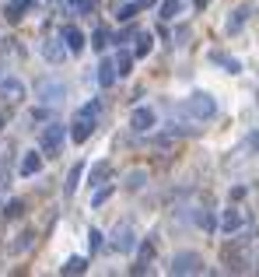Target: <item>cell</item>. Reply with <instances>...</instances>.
Here are the masks:
<instances>
[{"mask_svg": "<svg viewBox=\"0 0 259 277\" xmlns=\"http://www.w3.org/2000/svg\"><path fill=\"white\" fill-rule=\"evenodd\" d=\"M179 113L189 119H196V123H207V119L217 116V99L214 95H207V91H193L189 99L179 102Z\"/></svg>", "mask_w": 259, "mask_h": 277, "instance_id": "6da1fadb", "label": "cell"}, {"mask_svg": "<svg viewBox=\"0 0 259 277\" xmlns=\"http://www.w3.org/2000/svg\"><path fill=\"white\" fill-rule=\"evenodd\" d=\"M172 274H203V256L196 253H179L172 260Z\"/></svg>", "mask_w": 259, "mask_h": 277, "instance_id": "7a4b0ae2", "label": "cell"}, {"mask_svg": "<svg viewBox=\"0 0 259 277\" xmlns=\"http://www.w3.org/2000/svg\"><path fill=\"white\" fill-rule=\"evenodd\" d=\"M63 147V126H46L42 130V151L46 155H56Z\"/></svg>", "mask_w": 259, "mask_h": 277, "instance_id": "3957f363", "label": "cell"}, {"mask_svg": "<svg viewBox=\"0 0 259 277\" xmlns=\"http://www.w3.org/2000/svg\"><path fill=\"white\" fill-rule=\"evenodd\" d=\"M112 246H116L119 253H130V249L137 246V235H133V228H130V225H119V228H116V235H112Z\"/></svg>", "mask_w": 259, "mask_h": 277, "instance_id": "277c9868", "label": "cell"}, {"mask_svg": "<svg viewBox=\"0 0 259 277\" xmlns=\"http://www.w3.org/2000/svg\"><path fill=\"white\" fill-rule=\"evenodd\" d=\"M130 126H133V130H151V126H154V109L137 105V109H133V116H130Z\"/></svg>", "mask_w": 259, "mask_h": 277, "instance_id": "5b68a950", "label": "cell"}, {"mask_svg": "<svg viewBox=\"0 0 259 277\" xmlns=\"http://www.w3.org/2000/svg\"><path fill=\"white\" fill-rule=\"evenodd\" d=\"M67 95V88H63L60 81H39V99L42 102H60Z\"/></svg>", "mask_w": 259, "mask_h": 277, "instance_id": "8992f818", "label": "cell"}, {"mask_svg": "<svg viewBox=\"0 0 259 277\" xmlns=\"http://www.w3.org/2000/svg\"><path fill=\"white\" fill-rule=\"evenodd\" d=\"M116 78H119L116 63H112V60H102V63H98V84H102V88H112Z\"/></svg>", "mask_w": 259, "mask_h": 277, "instance_id": "52a82bcc", "label": "cell"}, {"mask_svg": "<svg viewBox=\"0 0 259 277\" xmlns=\"http://www.w3.org/2000/svg\"><path fill=\"white\" fill-rule=\"evenodd\" d=\"M249 14H252V7H249V4L235 7V11H231V18H228V32H231V35H235V32H242V25L249 21Z\"/></svg>", "mask_w": 259, "mask_h": 277, "instance_id": "ba28073f", "label": "cell"}, {"mask_svg": "<svg viewBox=\"0 0 259 277\" xmlns=\"http://www.w3.org/2000/svg\"><path fill=\"white\" fill-rule=\"evenodd\" d=\"M91 130H95V119H84V116H77V119H74V130H70V137L77 140V144H84V140L91 137Z\"/></svg>", "mask_w": 259, "mask_h": 277, "instance_id": "9c48e42d", "label": "cell"}, {"mask_svg": "<svg viewBox=\"0 0 259 277\" xmlns=\"http://www.w3.org/2000/svg\"><path fill=\"white\" fill-rule=\"evenodd\" d=\"M63 42H67L70 53H81V49H84V35H81V28L67 25V28H63Z\"/></svg>", "mask_w": 259, "mask_h": 277, "instance_id": "30bf717a", "label": "cell"}, {"mask_svg": "<svg viewBox=\"0 0 259 277\" xmlns=\"http://www.w3.org/2000/svg\"><path fill=\"white\" fill-rule=\"evenodd\" d=\"M39 169H42V155L39 151H28V155L21 158V176H35Z\"/></svg>", "mask_w": 259, "mask_h": 277, "instance_id": "8fae6325", "label": "cell"}, {"mask_svg": "<svg viewBox=\"0 0 259 277\" xmlns=\"http://www.w3.org/2000/svg\"><path fill=\"white\" fill-rule=\"evenodd\" d=\"M221 228H224V232H235V228H242V214L235 211V207H228V211H224V221H221Z\"/></svg>", "mask_w": 259, "mask_h": 277, "instance_id": "7c38bea8", "label": "cell"}, {"mask_svg": "<svg viewBox=\"0 0 259 277\" xmlns=\"http://www.w3.org/2000/svg\"><path fill=\"white\" fill-rule=\"evenodd\" d=\"M0 91H4V95H11V99H21V95H25V88H21V81H14V78L0 81Z\"/></svg>", "mask_w": 259, "mask_h": 277, "instance_id": "4fadbf2b", "label": "cell"}, {"mask_svg": "<svg viewBox=\"0 0 259 277\" xmlns=\"http://www.w3.org/2000/svg\"><path fill=\"white\" fill-rule=\"evenodd\" d=\"M42 57L49 60V63H60L63 60V46L60 42H46V46H42Z\"/></svg>", "mask_w": 259, "mask_h": 277, "instance_id": "5bb4252c", "label": "cell"}, {"mask_svg": "<svg viewBox=\"0 0 259 277\" xmlns=\"http://www.w3.org/2000/svg\"><path fill=\"white\" fill-rule=\"evenodd\" d=\"M210 60H214V63H221L224 70H231V74H238V70H242V63H238V60L224 57V53H214V57H210Z\"/></svg>", "mask_w": 259, "mask_h": 277, "instance_id": "9a60e30c", "label": "cell"}, {"mask_svg": "<svg viewBox=\"0 0 259 277\" xmlns=\"http://www.w3.org/2000/svg\"><path fill=\"white\" fill-rule=\"evenodd\" d=\"M81 176H84V165H74V169H70V176H67V193H74V190H77V182H81Z\"/></svg>", "mask_w": 259, "mask_h": 277, "instance_id": "2e32d148", "label": "cell"}, {"mask_svg": "<svg viewBox=\"0 0 259 277\" xmlns=\"http://www.w3.org/2000/svg\"><path fill=\"white\" fill-rule=\"evenodd\" d=\"M179 11H182L179 0H165V4H161V18H165V21H172L175 14H179Z\"/></svg>", "mask_w": 259, "mask_h": 277, "instance_id": "e0dca14e", "label": "cell"}, {"mask_svg": "<svg viewBox=\"0 0 259 277\" xmlns=\"http://www.w3.org/2000/svg\"><path fill=\"white\" fill-rule=\"evenodd\" d=\"M84 270H88V263H84L81 256H74V260L63 263V274H84Z\"/></svg>", "mask_w": 259, "mask_h": 277, "instance_id": "ac0fdd59", "label": "cell"}, {"mask_svg": "<svg viewBox=\"0 0 259 277\" xmlns=\"http://www.w3.org/2000/svg\"><path fill=\"white\" fill-rule=\"evenodd\" d=\"M28 4H32V0H14V4L7 7V18H11V21H18L21 14H25V7H28Z\"/></svg>", "mask_w": 259, "mask_h": 277, "instance_id": "d6986e66", "label": "cell"}, {"mask_svg": "<svg viewBox=\"0 0 259 277\" xmlns=\"http://www.w3.org/2000/svg\"><path fill=\"white\" fill-rule=\"evenodd\" d=\"M130 67H133V57H130V53H119V57H116V70H119V74H130Z\"/></svg>", "mask_w": 259, "mask_h": 277, "instance_id": "ffe728a7", "label": "cell"}, {"mask_svg": "<svg viewBox=\"0 0 259 277\" xmlns=\"http://www.w3.org/2000/svg\"><path fill=\"white\" fill-rule=\"evenodd\" d=\"M140 46H137V57H147V53H151V42H154V39H151V35H147V32H144V35H140Z\"/></svg>", "mask_w": 259, "mask_h": 277, "instance_id": "44dd1931", "label": "cell"}, {"mask_svg": "<svg viewBox=\"0 0 259 277\" xmlns=\"http://www.w3.org/2000/svg\"><path fill=\"white\" fill-rule=\"evenodd\" d=\"M105 176H109V165H105V161H98V165L91 169V182H98V179H105Z\"/></svg>", "mask_w": 259, "mask_h": 277, "instance_id": "7402d4cb", "label": "cell"}, {"mask_svg": "<svg viewBox=\"0 0 259 277\" xmlns=\"http://www.w3.org/2000/svg\"><path fill=\"white\" fill-rule=\"evenodd\" d=\"M109 193H112V186H102L98 193H95V200H91V204H95V207H102V204L109 200Z\"/></svg>", "mask_w": 259, "mask_h": 277, "instance_id": "603a6c76", "label": "cell"}, {"mask_svg": "<svg viewBox=\"0 0 259 277\" xmlns=\"http://www.w3.org/2000/svg\"><path fill=\"white\" fill-rule=\"evenodd\" d=\"M105 42H109V32H105V28H98V32H95V42H91V46H95V49H105Z\"/></svg>", "mask_w": 259, "mask_h": 277, "instance_id": "cb8c5ba5", "label": "cell"}, {"mask_svg": "<svg viewBox=\"0 0 259 277\" xmlns=\"http://www.w3.org/2000/svg\"><path fill=\"white\" fill-rule=\"evenodd\" d=\"M88 246H91V253H95V249H102V232H95V228H91V235H88Z\"/></svg>", "mask_w": 259, "mask_h": 277, "instance_id": "d4e9b609", "label": "cell"}, {"mask_svg": "<svg viewBox=\"0 0 259 277\" xmlns=\"http://www.w3.org/2000/svg\"><path fill=\"white\" fill-rule=\"evenodd\" d=\"M133 14H137V4H126V7L119 11V21H130Z\"/></svg>", "mask_w": 259, "mask_h": 277, "instance_id": "484cf974", "label": "cell"}, {"mask_svg": "<svg viewBox=\"0 0 259 277\" xmlns=\"http://www.w3.org/2000/svg\"><path fill=\"white\" fill-rule=\"evenodd\" d=\"M126 186H130V190H137V186H144V172H133V176H130V182H126Z\"/></svg>", "mask_w": 259, "mask_h": 277, "instance_id": "4316f807", "label": "cell"}, {"mask_svg": "<svg viewBox=\"0 0 259 277\" xmlns=\"http://www.w3.org/2000/svg\"><path fill=\"white\" fill-rule=\"evenodd\" d=\"M74 11H91V0H70Z\"/></svg>", "mask_w": 259, "mask_h": 277, "instance_id": "83f0119b", "label": "cell"}, {"mask_svg": "<svg viewBox=\"0 0 259 277\" xmlns=\"http://www.w3.org/2000/svg\"><path fill=\"white\" fill-rule=\"evenodd\" d=\"M21 211H25V207H21V204H18V200H14V204H11V207H7V214H11V218H18V214H21Z\"/></svg>", "mask_w": 259, "mask_h": 277, "instance_id": "f1b7e54d", "label": "cell"}, {"mask_svg": "<svg viewBox=\"0 0 259 277\" xmlns=\"http://www.w3.org/2000/svg\"><path fill=\"white\" fill-rule=\"evenodd\" d=\"M249 144H252V147H259V130L252 134V137H249Z\"/></svg>", "mask_w": 259, "mask_h": 277, "instance_id": "f546056e", "label": "cell"}]
</instances>
